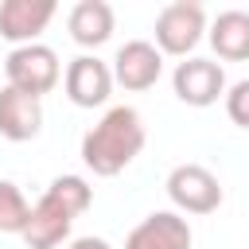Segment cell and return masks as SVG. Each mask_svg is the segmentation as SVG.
Listing matches in <instances>:
<instances>
[{"label": "cell", "instance_id": "cell-1", "mask_svg": "<svg viewBox=\"0 0 249 249\" xmlns=\"http://www.w3.org/2000/svg\"><path fill=\"white\" fill-rule=\"evenodd\" d=\"M144 121L132 105H113L86 136H82V163L101 175V179H113L121 175L144 148Z\"/></svg>", "mask_w": 249, "mask_h": 249}, {"label": "cell", "instance_id": "cell-2", "mask_svg": "<svg viewBox=\"0 0 249 249\" xmlns=\"http://www.w3.org/2000/svg\"><path fill=\"white\" fill-rule=\"evenodd\" d=\"M4 74L8 86L19 93H31L43 101V93H51L62 78V62L47 43H27V47H12V54L4 58Z\"/></svg>", "mask_w": 249, "mask_h": 249}, {"label": "cell", "instance_id": "cell-3", "mask_svg": "<svg viewBox=\"0 0 249 249\" xmlns=\"http://www.w3.org/2000/svg\"><path fill=\"white\" fill-rule=\"evenodd\" d=\"M202 35H206V12H202V4L175 0V4L160 8V16H156V51L160 54L187 58L198 47Z\"/></svg>", "mask_w": 249, "mask_h": 249}, {"label": "cell", "instance_id": "cell-4", "mask_svg": "<svg viewBox=\"0 0 249 249\" xmlns=\"http://www.w3.org/2000/svg\"><path fill=\"white\" fill-rule=\"evenodd\" d=\"M167 198L179 214H214L222 206V183L202 163H179L167 175Z\"/></svg>", "mask_w": 249, "mask_h": 249}, {"label": "cell", "instance_id": "cell-5", "mask_svg": "<svg viewBox=\"0 0 249 249\" xmlns=\"http://www.w3.org/2000/svg\"><path fill=\"white\" fill-rule=\"evenodd\" d=\"M171 89L183 105L206 109L218 97H226V70L214 58H183L171 74Z\"/></svg>", "mask_w": 249, "mask_h": 249}, {"label": "cell", "instance_id": "cell-6", "mask_svg": "<svg viewBox=\"0 0 249 249\" xmlns=\"http://www.w3.org/2000/svg\"><path fill=\"white\" fill-rule=\"evenodd\" d=\"M74 210L62 202V198H54L51 191H43L39 195V202L31 206V218H27V226H23V245L27 249H58L66 237H70V226H74Z\"/></svg>", "mask_w": 249, "mask_h": 249}, {"label": "cell", "instance_id": "cell-7", "mask_svg": "<svg viewBox=\"0 0 249 249\" xmlns=\"http://www.w3.org/2000/svg\"><path fill=\"white\" fill-rule=\"evenodd\" d=\"M113 86H124V89H132V93H140V89H152L156 82H160V74H163V54L156 51V43H148V39H128L121 51H117V58H113Z\"/></svg>", "mask_w": 249, "mask_h": 249}, {"label": "cell", "instance_id": "cell-8", "mask_svg": "<svg viewBox=\"0 0 249 249\" xmlns=\"http://www.w3.org/2000/svg\"><path fill=\"white\" fill-rule=\"evenodd\" d=\"M62 86H66V97H70L78 109H97V105H105L109 93H113V70H109V62H101L97 54H78V58L66 66Z\"/></svg>", "mask_w": 249, "mask_h": 249}, {"label": "cell", "instance_id": "cell-9", "mask_svg": "<svg viewBox=\"0 0 249 249\" xmlns=\"http://www.w3.org/2000/svg\"><path fill=\"white\" fill-rule=\"evenodd\" d=\"M54 12H58L54 0H4L0 4V39L27 47L47 31Z\"/></svg>", "mask_w": 249, "mask_h": 249}, {"label": "cell", "instance_id": "cell-10", "mask_svg": "<svg viewBox=\"0 0 249 249\" xmlns=\"http://www.w3.org/2000/svg\"><path fill=\"white\" fill-rule=\"evenodd\" d=\"M124 249H191V226L179 210H152L128 233Z\"/></svg>", "mask_w": 249, "mask_h": 249}, {"label": "cell", "instance_id": "cell-11", "mask_svg": "<svg viewBox=\"0 0 249 249\" xmlns=\"http://www.w3.org/2000/svg\"><path fill=\"white\" fill-rule=\"evenodd\" d=\"M39 128H43V101L4 86L0 89V136L12 144H23V140H35Z\"/></svg>", "mask_w": 249, "mask_h": 249}, {"label": "cell", "instance_id": "cell-12", "mask_svg": "<svg viewBox=\"0 0 249 249\" xmlns=\"http://www.w3.org/2000/svg\"><path fill=\"white\" fill-rule=\"evenodd\" d=\"M206 39L222 62H245L249 58V12L241 8L218 12L214 23L206 27Z\"/></svg>", "mask_w": 249, "mask_h": 249}, {"label": "cell", "instance_id": "cell-13", "mask_svg": "<svg viewBox=\"0 0 249 249\" xmlns=\"http://www.w3.org/2000/svg\"><path fill=\"white\" fill-rule=\"evenodd\" d=\"M113 8L105 0H78L66 16V27H70V39L78 47H101L109 35H113Z\"/></svg>", "mask_w": 249, "mask_h": 249}, {"label": "cell", "instance_id": "cell-14", "mask_svg": "<svg viewBox=\"0 0 249 249\" xmlns=\"http://www.w3.org/2000/svg\"><path fill=\"white\" fill-rule=\"evenodd\" d=\"M31 218V202L12 179H0V233H23Z\"/></svg>", "mask_w": 249, "mask_h": 249}, {"label": "cell", "instance_id": "cell-15", "mask_svg": "<svg viewBox=\"0 0 249 249\" xmlns=\"http://www.w3.org/2000/svg\"><path fill=\"white\" fill-rule=\"evenodd\" d=\"M47 191H51L54 198H62V202H66L74 214H86V210L93 206V187H89L82 175H58V179H54Z\"/></svg>", "mask_w": 249, "mask_h": 249}, {"label": "cell", "instance_id": "cell-16", "mask_svg": "<svg viewBox=\"0 0 249 249\" xmlns=\"http://www.w3.org/2000/svg\"><path fill=\"white\" fill-rule=\"evenodd\" d=\"M226 117L237 128H249V78L226 86Z\"/></svg>", "mask_w": 249, "mask_h": 249}, {"label": "cell", "instance_id": "cell-17", "mask_svg": "<svg viewBox=\"0 0 249 249\" xmlns=\"http://www.w3.org/2000/svg\"><path fill=\"white\" fill-rule=\"evenodd\" d=\"M66 249H109V241L105 237H74Z\"/></svg>", "mask_w": 249, "mask_h": 249}]
</instances>
